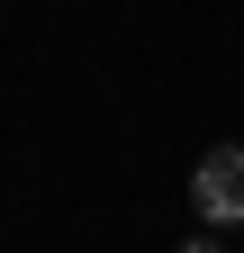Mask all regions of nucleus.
<instances>
[{
    "label": "nucleus",
    "mask_w": 244,
    "mask_h": 253,
    "mask_svg": "<svg viewBox=\"0 0 244 253\" xmlns=\"http://www.w3.org/2000/svg\"><path fill=\"white\" fill-rule=\"evenodd\" d=\"M190 208L208 226H244V145H208L190 172Z\"/></svg>",
    "instance_id": "f257e3e1"
},
{
    "label": "nucleus",
    "mask_w": 244,
    "mask_h": 253,
    "mask_svg": "<svg viewBox=\"0 0 244 253\" xmlns=\"http://www.w3.org/2000/svg\"><path fill=\"white\" fill-rule=\"evenodd\" d=\"M181 253H217V244H208V235H199V244H181Z\"/></svg>",
    "instance_id": "f03ea898"
}]
</instances>
